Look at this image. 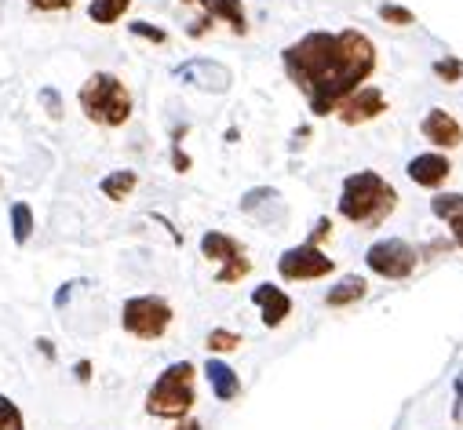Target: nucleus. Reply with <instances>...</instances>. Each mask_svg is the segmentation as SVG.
Instances as JSON below:
<instances>
[{
  "label": "nucleus",
  "instance_id": "f257e3e1",
  "mask_svg": "<svg viewBox=\"0 0 463 430\" xmlns=\"http://www.w3.org/2000/svg\"><path fill=\"white\" fill-rule=\"evenodd\" d=\"M285 70L303 88L310 110L317 117L335 114V106L354 95L362 80L376 70V48L365 33H307L292 48H285Z\"/></svg>",
  "mask_w": 463,
  "mask_h": 430
},
{
  "label": "nucleus",
  "instance_id": "f03ea898",
  "mask_svg": "<svg viewBox=\"0 0 463 430\" xmlns=\"http://www.w3.org/2000/svg\"><path fill=\"white\" fill-rule=\"evenodd\" d=\"M394 208H398V190L387 179H380L376 172L346 175L343 197H339V211L351 223H358V227H380Z\"/></svg>",
  "mask_w": 463,
  "mask_h": 430
},
{
  "label": "nucleus",
  "instance_id": "7ed1b4c3",
  "mask_svg": "<svg viewBox=\"0 0 463 430\" xmlns=\"http://www.w3.org/2000/svg\"><path fill=\"white\" fill-rule=\"evenodd\" d=\"M194 376L197 369L190 361L168 365L146 394V412L157 419H186V412L194 408Z\"/></svg>",
  "mask_w": 463,
  "mask_h": 430
},
{
  "label": "nucleus",
  "instance_id": "20e7f679",
  "mask_svg": "<svg viewBox=\"0 0 463 430\" xmlns=\"http://www.w3.org/2000/svg\"><path fill=\"white\" fill-rule=\"evenodd\" d=\"M80 106L95 125H106V128H118L132 117V95L113 73H95L80 88Z\"/></svg>",
  "mask_w": 463,
  "mask_h": 430
},
{
  "label": "nucleus",
  "instance_id": "39448f33",
  "mask_svg": "<svg viewBox=\"0 0 463 430\" xmlns=\"http://www.w3.org/2000/svg\"><path fill=\"white\" fill-rule=\"evenodd\" d=\"M121 325L136 340H161L172 325V306L161 295H136L121 310Z\"/></svg>",
  "mask_w": 463,
  "mask_h": 430
},
{
  "label": "nucleus",
  "instance_id": "423d86ee",
  "mask_svg": "<svg viewBox=\"0 0 463 430\" xmlns=\"http://www.w3.org/2000/svg\"><path fill=\"white\" fill-rule=\"evenodd\" d=\"M369 270L380 274V277H391V281H402L416 270V248L402 238H387V241H376L365 256Z\"/></svg>",
  "mask_w": 463,
  "mask_h": 430
},
{
  "label": "nucleus",
  "instance_id": "0eeeda50",
  "mask_svg": "<svg viewBox=\"0 0 463 430\" xmlns=\"http://www.w3.org/2000/svg\"><path fill=\"white\" fill-rule=\"evenodd\" d=\"M201 252H204L208 259L222 263V270H219V277H215L219 285H234V281H241V277L252 270V263L245 259V248H241L234 238L219 234V230H212V234L201 238Z\"/></svg>",
  "mask_w": 463,
  "mask_h": 430
},
{
  "label": "nucleus",
  "instance_id": "6e6552de",
  "mask_svg": "<svg viewBox=\"0 0 463 430\" xmlns=\"http://www.w3.org/2000/svg\"><path fill=\"white\" fill-rule=\"evenodd\" d=\"M278 270L285 281H314V277H328L335 270V263L317 245H299L278 259Z\"/></svg>",
  "mask_w": 463,
  "mask_h": 430
},
{
  "label": "nucleus",
  "instance_id": "1a4fd4ad",
  "mask_svg": "<svg viewBox=\"0 0 463 430\" xmlns=\"http://www.w3.org/2000/svg\"><path fill=\"white\" fill-rule=\"evenodd\" d=\"M387 110V98L380 88H358L354 95H346L339 106H335V114L343 125H365L373 117H380Z\"/></svg>",
  "mask_w": 463,
  "mask_h": 430
},
{
  "label": "nucleus",
  "instance_id": "9d476101",
  "mask_svg": "<svg viewBox=\"0 0 463 430\" xmlns=\"http://www.w3.org/2000/svg\"><path fill=\"white\" fill-rule=\"evenodd\" d=\"M175 77H183L186 84L194 88H204V91H226L230 88V70L212 62V59H194V62H183L175 70Z\"/></svg>",
  "mask_w": 463,
  "mask_h": 430
},
{
  "label": "nucleus",
  "instance_id": "9b49d317",
  "mask_svg": "<svg viewBox=\"0 0 463 430\" xmlns=\"http://www.w3.org/2000/svg\"><path fill=\"white\" fill-rule=\"evenodd\" d=\"M420 132H423V139H427V143L445 146V150H452V146H459V143H463V128H459V121H456L452 114H445V110H430V114L423 117Z\"/></svg>",
  "mask_w": 463,
  "mask_h": 430
},
{
  "label": "nucleus",
  "instance_id": "f8f14e48",
  "mask_svg": "<svg viewBox=\"0 0 463 430\" xmlns=\"http://www.w3.org/2000/svg\"><path fill=\"white\" fill-rule=\"evenodd\" d=\"M252 303L260 306V313H263V325L267 329H278V325H285V317L292 313V299L278 288V285H260L256 292H252Z\"/></svg>",
  "mask_w": 463,
  "mask_h": 430
},
{
  "label": "nucleus",
  "instance_id": "ddd939ff",
  "mask_svg": "<svg viewBox=\"0 0 463 430\" xmlns=\"http://www.w3.org/2000/svg\"><path fill=\"white\" fill-rule=\"evenodd\" d=\"M409 179L416 182V186H438V182H445V175L452 172V164H449V157H441V154H420V157H412L409 161Z\"/></svg>",
  "mask_w": 463,
  "mask_h": 430
},
{
  "label": "nucleus",
  "instance_id": "4468645a",
  "mask_svg": "<svg viewBox=\"0 0 463 430\" xmlns=\"http://www.w3.org/2000/svg\"><path fill=\"white\" fill-rule=\"evenodd\" d=\"M204 376H208V383H212V394L219 397V401H234L238 394H241V379H238V372L230 369L226 361H208L204 365Z\"/></svg>",
  "mask_w": 463,
  "mask_h": 430
},
{
  "label": "nucleus",
  "instance_id": "2eb2a0df",
  "mask_svg": "<svg viewBox=\"0 0 463 430\" xmlns=\"http://www.w3.org/2000/svg\"><path fill=\"white\" fill-rule=\"evenodd\" d=\"M186 5H201L212 19L230 23V30H234V33H245V30H249V19H245V5H241V0H186Z\"/></svg>",
  "mask_w": 463,
  "mask_h": 430
},
{
  "label": "nucleus",
  "instance_id": "dca6fc26",
  "mask_svg": "<svg viewBox=\"0 0 463 430\" xmlns=\"http://www.w3.org/2000/svg\"><path fill=\"white\" fill-rule=\"evenodd\" d=\"M365 292H369V285H365V277H358V274H351V277H343L339 285H332V288H328V295H325V303H328V306H351V303H358V299H365Z\"/></svg>",
  "mask_w": 463,
  "mask_h": 430
},
{
  "label": "nucleus",
  "instance_id": "f3484780",
  "mask_svg": "<svg viewBox=\"0 0 463 430\" xmlns=\"http://www.w3.org/2000/svg\"><path fill=\"white\" fill-rule=\"evenodd\" d=\"M128 5H132V0H91L88 15H91V23L109 26V23H118V19L128 12Z\"/></svg>",
  "mask_w": 463,
  "mask_h": 430
},
{
  "label": "nucleus",
  "instance_id": "a211bd4d",
  "mask_svg": "<svg viewBox=\"0 0 463 430\" xmlns=\"http://www.w3.org/2000/svg\"><path fill=\"white\" fill-rule=\"evenodd\" d=\"M136 172H113V175H106L99 186H102V193L109 197V201H125L132 190H136Z\"/></svg>",
  "mask_w": 463,
  "mask_h": 430
},
{
  "label": "nucleus",
  "instance_id": "6ab92c4d",
  "mask_svg": "<svg viewBox=\"0 0 463 430\" xmlns=\"http://www.w3.org/2000/svg\"><path fill=\"white\" fill-rule=\"evenodd\" d=\"M12 238H15V245H26L33 238V211L23 201L12 204Z\"/></svg>",
  "mask_w": 463,
  "mask_h": 430
},
{
  "label": "nucleus",
  "instance_id": "aec40b11",
  "mask_svg": "<svg viewBox=\"0 0 463 430\" xmlns=\"http://www.w3.org/2000/svg\"><path fill=\"white\" fill-rule=\"evenodd\" d=\"M434 215H441V220H459L463 215V193H441L430 201Z\"/></svg>",
  "mask_w": 463,
  "mask_h": 430
},
{
  "label": "nucleus",
  "instance_id": "412c9836",
  "mask_svg": "<svg viewBox=\"0 0 463 430\" xmlns=\"http://www.w3.org/2000/svg\"><path fill=\"white\" fill-rule=\"evenodd\" d=\"M0 430H26L19 405H15V401H8L5 394H0Z\"/></svg>",
  "mask_w": 463,
  "mask_h": 430
},
{
  "label": "nucleus",
  "instance_id": "4be33fe9",
  "mask_svg": "<svg viewBox=\"0 0 463 430\" xmlns=\"http://www.w3.org/2000/svg\"><path fill=\"white\" fill-rule=\"evenodd\" d=\"M241 336L238 332H226V329H212L208 332V351H238Z\"/></svg>",
  "mask_w": 463,
  "mask_h": 430
},
{
  "label": "nucleus",
  "instance_id": "5701e85b",
  "mask_svg": "<svg viewBox=\"0 0 463 430\" xmlns=\"http://www.w3.org/2000/svg\"><path fill=\"white\" fill-rule=\"evenodd\" d=\"M434 77H441L445 84H452V80L463 77V62L452 59V55H449V59H438V62H434Z\"/></svg>",
  "mask_w": 463,
  "mask_h": 430
},
{
  "label": "nucleus",
  "instance_id": "b1692460",
  "mask_svg": "<svg viewBox=\"0 0 463 430\" xmlns=\"http://www.w3.org/2000/svg\"><path fill=\"white\" fill-rule=\"evenodd\" d=\"M380 15H383L387 23H394V26H412V23H416L412 12H409V8H398V5H383Z\"/></svg>",
  "mask_w": 463,
  "mask_h": 430
},
{
  "label": "nucleus",
  "instance_id": "393cba45",
  "mask_svg": "<svg viewBox=\"0 0 463 430\" xmlns=\"http://www.w3.org/2000/svg\"><path fill=\"white\" fill-rule=\"evenodd\" d=\"M73 5L77 0H30V8H37V12H66Z\"/></svg>",
  "mask_w": 463,
  "mask_h": 430
},
{
  "label": "nucleus",
  "instance_id": "a878e982",
  "mask_svg": "<svg viewBox=\"0 0 463 430\" xmlns=\"http://www.w3.org/2000/svg\"><path fill=\"white\" fill-rule=\"evenodd\" d=\"M132 33H136V37H146V41H154V44H165V41H168L165 30H154V26H146V23H132Z\"/></svg>",
  "mask_w": 463,
  "mask_h": 430
},
{
  "label": "nucleus",
  "instance_id": "bb28decb",
  "mask_svg": "<svg viewBox=\"0 0 463 430\" xmlns=\"http://www.w3.org/2000/svg\"><path fill=\"white\" fill-rule=\"evenodd\" d=\"M41 102L48 106V114H52L55 121L62 117V98H59V91H48V88H44V91H41Z\"/></svg>",
  "mask_w": 463,
  "mask_h": 430
},
{
  "label": "nucleus",
  "instance_id": "cd10ccee",
  "mask_svg": "<svg viewBox=\"0 0 463 430\" xmlns=\"http://www.w3.org/2000/svg\"><path fill=\"white\" fill-rule=\"evenodd\" d=\"M452 419L463 423V372L456 376V405H452Z\"/></svg>",
  "mask_w": 463,
  "mask_h": 430
},
{
  "label": "nucleus",
  "instance_id": "c85d7f7f",
  "mask_svg": "<svg viewBox=\"0 0 463 430\" xmlns=\"http://www.w3.org/2000/svg\"><path fill=\"white\" fill-rule=\"evenodd\" d=\"M449 227H452V241L463 248V215H459V220H449Z\"/></svg>",
  "mask_w": 463,
  "mask_h": 430
},
{
  "label": "nucleus",
  "instance_id": "c756f323",
  "mask_svg": "<svg viewBox=\"0 0 463 430\" xmlns=\"http://www.w3.org/2000/svg\"><path fill=\"white\" fill-rule=\"evenodd\" d=\"M77 288V281H70V285H62V292L55 295V306H66V299H70V292Z\"/></svg>",
  "mask_w": 463,
  "mask_h": 430
},
{
  "label": "nucleus",
  "instance_id": "7c9ffc66",
  "mask_svg": "<svg viewBox=\"0 0 463 430\" xmlns=\"http://www.w3.org/2000/svg\"><path fill=\"white\" fill-rule=\"evenodd\" d=\"M175 430H201V423H197V419H179Z\"/></svg>",
  "mask_w": 463,
  "mask_h": 430
},
{
  "label": "nucleus",
  "instance_id": "2f4dec72",
  "mask_svg": "<svg viewBox=\"0 0 463 430\" xmlns=\"http://www.w3.org/2000/svg\"><path fill=\"white\" fill-rule=\"evenodd\" d=\"M0 12H5V0H0Z\"/></svg>",
  "mask_w": 463,
  "mask_h": 430
}]
</instances>
